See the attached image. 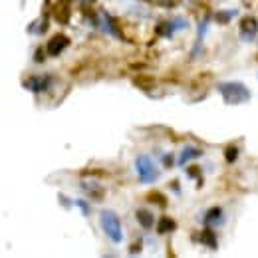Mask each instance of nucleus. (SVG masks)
<instances>
[{"mask_svg":"<svg viewBox=\"0 0 258 258\" xmlns=\"http://www.w3.org/2000/svg\"><path fill=\"white\" fill-rule=\"evenodd\" d=\"M175 228H177V225H175L173 219L161 217V221H159V225H157V232H159V234H167V232H171V230H175Z\"/></svg>","mask_w":258,"mask_h":258,"instance_id":"f8f14e48","label":"nucleus"},{"mask_svg":"<svg viewBox=\"0 0 258 258\" xmlns=\"http://www.w3.org/2000/svg\"><path fill=\"white\" fill-rule=\"evenodd\" d=\"M225 157L228 163L236 161V157H238V147H234V145H228L225 151Z\"/></svg>","mask_w":258,"mask_h":258,"instance_id":"2eb2a0df","label":"nucleus"},{"mask_svg":"<svg viewBox=\"0 0 258 258\" xmlns=\"http://www.w3.org/2000/svg\"><path fill=\"white\" fill-rule=\"evenodd\" d=\"M135 217H137V223L143 226V228H153V223H155V219H153V215H151L147 209H137Z\"/></svg>","mask_w":258,"mask_h":258,"instance_id":"6e6552de","label":"nucleus"},{"mask_svg":"<svg viewBox=\"0 0 258 258\" xmlns=\"http://www.w3.org/2000/svg\"><path fill=\"white\" fill-rule=\"evenodd\" d=\"M135 167H137V173H139V179H141V183H153V181L159 177V171L155 169L153 161H151L149 157H145V155L137 157V161H135Z\"/></svg>","mask_w":258,"mask_h":258,"instance_id":"7ed1b4c3","label":"nucleus"},{"mask_svg":"<svg viewBox=\"0 0 258 258\" xmlns=\"http://www.w3.org/2000/svg\"><path fill=\"white\" fill-rule=\"evenodd\" d=\"M42 60H44V54L38 50V52H36V62H42Z\"/></svg>","mask_w":258,"mask_h":258,"instance_id":"6ab92c4d","label":"nucleus"},{"mask_svg":"<svg viewBox=\"0 0 258 258\" xmlns=\"http://www.w3.org/2000/svg\"><path fill=\"white\" fill-rule=\"evenodd\" d=\"M219 217H221V209H217V207H215V209H211V211L207 213L205 221H207V223H213V221H217Z\"/></svg>","mask_w":258,"mask_h":258,"instance_id":"f3484780","label":"nucleus"},{"mask_svg":"<svg viewBox=\"0 0 258 258\" xmlns=\"http://www.w3.org/2000/svg\"><path fill=\"white\" fill-rule=\"evenodd\" d=\"M54 16H56L60 22H68V20H70V10H68V4H66V2H62V4L56 6Z\"/></svg>","mask_w":258,"mask_h":258,"instance_id":"ddd939ff","label":"nucleus"},{"mask_svg":"<svg viewBox=\"0 0 258 258\" xmlns=\"http://www.w3.org/2000/svg\"><path fill=\"white\" fill-rule=\"evenodd\" d=\"M201 244H205V246H209L211 250H217V246H219V242H217V236H215V232L211 230V228H205L203 232H201Z\"/></svg>","mask_w":258,"mask_h":258,"instance_id":"1a4fd4ad","label":"nucleus"},{"mask_svg":"<svg viewBox=\"0 0 258 258\" xmlns=\"http://www.w3.org/2000/svg\"><path fill=\"white\" fill-rule=\"evenodd\" d=\"M133 84L139 88V90H143V92H151L153 88H155V78L153 76H147V74H139V76H135L133 78Z\"/></svg>","mask_w":258,"mask_h":258,"instance_id":"423d86ee","label":"nucleus"},{"mask_svg":"<svg viewBox=\"0 0 258 258\" xmlns=\"http://www.w3.org/2000/svg\"><path fill=\"white\" fill-rule=\"evenodd\" d=\"M78 205H80V207H82V211H84V213H86V215H88V213H90V211H88V207H86V203H84V201H78Z\"/></svg>","mask_w":258,"mask_h":258,"instance_id":"a211bd4d","label":"nucleus"},{"mask_svg":"<svg viewBox=\"0 0 258 258\" xmlns=\"http://www.w3.org/2000/svg\"><path fill=\"white\" fill-rule=\"evenodd\" d=\"M68 44H70V38L66 34H56V36L50 38L46 50H48L50 56H58V54H62L66 48H68Z\"/></svg>","mask_w":258,"mask_h":258,"instance_id":"20e7f679","label":"nucleus"},{"mask_svg":"<svg viewBox=\"0 0 258 258\" xmlns=\"http://www.w3.org/2000/svg\"><path fill=\"white\" fill-rule=\"evenodd\" d=\"M236 14V10H226V12H217V20L221 22V24H226L232 16Z\"/></svg>","mask_w":258,"mask_h":258,"instance_id":"dca6fc26","label":"nucleus"},{"mask_svg":"<svg viewBox=\"0 0 258 258\" xmlns=\"http://www.w3.org/2000/svg\"><path fill=\"white\" fill-rule=\"evenodd\" d=\"M197 157H201V149H197V147H185L183 153H181V157H179V165H185L187 161L197 159Z\"/></svg>","mask_w":258,"mask_h":258,"instance_id":"9d476101","label":"nucleus"},{"mask_svg":"<svg viewBox=\"0 0 258 258\" xmlns=\"http://www.w3.org/2000/svg\"><path fill=\"white\" fill-rule=\"evenodd\" d=\"M219 94L223 96L226 105H240L250 99V92L240 82H223L219 84Z\"/></svg>","mask_w":258,"mask_h":258,"instance_id":"f257e3e1","label":"nucleus"},{"mask_svg":"<svg viewBox=\"0 0 258 258\" xmlns=\"http://www.w3.org/2000/svg\"><path fill=\"white\" fill-rule=\"evenodd\" d=\"M258 32V20L254 16H244L240 20V38L242 40H252Z\"/></svg>","mask_w":258,"mask_h":258,"instance_id":"39448f33","label":"nucleus"},{"mask_svg":"<svg viewBox=\"0 0 258 258\" xmlns=\"http://www.w3.org/2000/svg\"><path fill=\"white\" fill-rule=\"evenodd\" d=\"M99 221H101L103 232L109 236V240H113V242H121V240H123L121 221H119V217H117L113 211H101Z\"/></svg>","mask_w":258,"mask_h":258,"instance_id":"f03ea898","label":"nucleus"},{"mask_svg":"<svg viewBox=\"0 0 258 258\" xmlns=\"http://www.w3.org/2000/svg\"><path fill=\"white\" fill-rule=\"evenodd\" d=\"M82 189L90 195V199H94V201H101L105 197V189L101 185H97V183H82Z\"/></svg>","mask_w":258,"mask_h":258,"instance_id":"0eeeda50","label":"nucleus"},{"mask_svg":"<svg viewBox=\"0 0 258 258\" xmlns=\"http://www.w3.org/2000/svg\"><path fill=\"white\" fill-rule=\"evenodd\" d=\"M24 86H28L32 92H42L48 86V78H30L28 82H24Z\"/></svg>","mask_w":258,"mask_h":258,"instance_id":"9b49d317","label":"nucleus"},{"mask_svg":"<svg viewBox=\"0 0 258 258\" xmlns=\"http://www.w3.org/2000/svg\"><path fill=\"white\" fill-rule=\"evenodd\" d=\"M147 199H149V203H155V205H159V207H167V197H165L161 191H149V193H147Z\"/></svg>","mask_w":258,"mask_h":258,"instance_id":"4468645a","label":"nucleus"}]
</instances>
